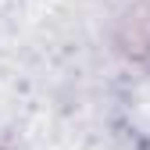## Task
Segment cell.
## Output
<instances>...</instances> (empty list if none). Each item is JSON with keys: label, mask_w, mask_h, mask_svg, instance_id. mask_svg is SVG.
Segmentation results:
<instances>
[{"label": "cell", "mask_w": 150, "mask_h": 150, "mask_svg": "<svg viewBox=\"0 0 150 150\" xmlns=\"http://www.w3.org/2000/svg\"><path fill=\"white\" fill-rule=\"evenodd\" d=\"M115 43L129 61L150 64V0H136L115 29Z\"/></svg>", "instance_id": "1"}, {"label": "cell", "mask_w": 150, "mask_h": 150, "mask_svg": "<svg viewBox=\"0 0 150 150\" xmlns=\"http://www.w3.org/2000/svg\"><path fill=\"white\" fill-rule=\"evenodd\" d=\"M0 150H4V146H0Z\"/></svg>", "instance_id": "2"}]
</instances>
